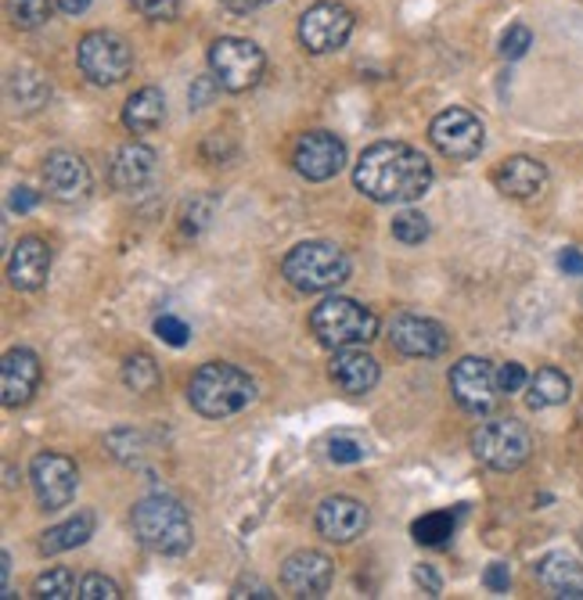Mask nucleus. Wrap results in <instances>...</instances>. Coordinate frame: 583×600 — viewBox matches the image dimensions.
<instances>
[{"label":"nucleus","mask_w":583,"mask_h":600,"mask_svg":"<svg viewBox=\"0 0 583 600\" xmlns=\"http://www.w3.org/2000/svg\"><path fill=\"white\" fill-rule=\"evenodd\" d=\"M353 183L378 206H407L433 188V162L401 141H378L360 156Z\"/></svg>","instance_id":"obj_1"},{"label":"nucleus","mask_w":583,"mask_h":600,"mask_svg":"<svg viewBox=\"0 0 583 600\" xmlns=\"http://www.w3.org/2000/svg\"><path fill=\"white\" fill-rule=\"evenodd\" d=\"M256 399V381L238 371L235 363H202L188 381V403L195 413H202L209 421L235 418Z\"/></svg>","instance_id":"obj_2"},{"label":"nucleus","mask_w":583,"mask_h":600,"mask_svg":"<svg viewBox=\"0 0 583 600\" xmlns=\"http://www.w3.org/2000/svg\"><path fill=\"white\" fill-rule=\"evenodd\" d=\"M134 536L141 540V547H148L151 553H188L195 543V529L191 518L184 511V503L174 497H145L134 507Z\"/></svg>","instance_id":"obj_3"},{"label":"nucleus","mask_w":583,"mask_h":600,"mask_svg":"<svg viewBox=\"0 0 583 600\" xmlns=\"http://www.w3.org/2000/svg\"><path fill=\"white\" fill-rule=\"evenodd\" d=\"M310 331L317 334V342L325 349H353V346H367L372 338H378V317L367 310V306H360L357 299L332 296L314 306Z\"/></svg>","instance_id":"obj_4"},{"label":"nucleus","mask_w":583,"mask_h":600,"mask_svg":"<svg viewBox=\"0 0 583 600\" xmlns=\"http://www.w3.org/2000/svg\"><path fill=\"white\" fill-rule=\"evenodd\" d=\"M281 273L299 291H332L349 281V259L332 241H303L285 256Z\"/></svg>","instance_id":"obj_5"},{"label":"nucleus","mask_w":583,"mask_h":600,"mask_svg":"<svg viewBox=\"0 0 583 600\" xmlns=\"http://www.w3.org/2000/svg\"><path fill=\"white\" fill-rule=\"evenodd\" d=\"M472 453L490 471H518L533 457V436L523 421L494 418L472 432Z\"/></svg>","instance_id":"obj_6"},{"label":"nucleus","mask_w":583,"mask_h":600,"mask_svg":"<svg viewBox=\"0 0 583 600\" xmlns=\"http://www.w3.org/2000/svg\"><path fill=\"white\" fill-rule=\"evenodd\" d=\"M209 72L217 76L220 90L227 94H245L253 90L267 72V54L253 40L241 37H220L209 48Z\"/></svg>","instance_id":"obj_7"},{"label":"nucleus","mask_w":583,"mask_h":600,"mask_svg":"<svg viewBox=\"0 0 583 600\" xmlns=\"http://www.w3.org/2000/svg\"><path fill=\"white\" fill-rule=\"evenodd\" d=\"M76 61H80V72L95 87H116L134 72V51L130 43L109 33V29H95L80 40L76 48Z\"/></svg>","instance_id":"obj_8"},{"label":"nucleus","mask_w":583,"mask_h":600,"mask_svg":"<svg viewBox=\"0 0 583 600\" xmlns=\"http://www.w3.org/2000/svg\"><path fill=\"white\" fill-rule=\"evenodd\" d=\"M428 141L436 144L439 156H447L454 162H472L480 159V151L486 144V127L468 109H447L433 119Z\"/></svg>","instance_id":"obj_9"},{"label":"nucleus","mask_w":583,"mask_h":600,"mask_svg":"<svg viewBox=\"0 0 583 600\" xmlns=\"http://www.w3.org/2000/svg\"><path fill=\"white\" fill-rule=\"evenodd\" d=\"M353 33V11L335 4V0H320V4L306 8L299 19V43L310 54H332L339 51Z\"/></svg>","instance_id":"obj_10"},{"label":"nucleus","mask_w":583,"mask_h":600,"mask_svg":"<svg viewBox=\"0 0 583 600\" xmlns=\"http://www.w3.org/2000/svg\"><path fill=\"white\" fill-rule=\"evenodd\" d=\"M29 482H33L37 503L58 511V507L72 503L80 471H76V460H69L66 453H37L33 464H29Z\"/></svg>","instance_id":"obj_11"},{"label":"nucleus","mask_w":583,"mask_h":600,"mask_svg":"<svg viewBox=\"0 0 583 600\" xmlns=\"http://www.w3.org/2000/svg\"><path fill=\"white\" fill-rule=\"evenodd\" d=\"M451 392L468 413H490L497 407V371L483 357H465L451 367Z\"/></svg>","instance_id":"obj_12"},{"label":"nucleus","mask_w":583,"mask_h":600,"mask_svg":"<svg viewBox=\"0 0 583 600\" xmlns=\"http://www.w3.org/2000/svg\"><path fill=\"white\" fill-rule=\"evenodd\" d=\"M389 342H393V349H401L404 357L433 360V357H443V352H447L451 334L439 320H428L418 313H396L389 324Z\"/></svg>","instance_id":"obj_13"},{"label":"nucleus","mask_w":583,"mask_h":600,"mask_svg":"<svg viewBox=\"0 0 583 600\" xmlns=\"http://www.w3.org/2000/svg\"><path fill=\"white\" fill-rule=\"evenodd\" d=\"M332 579H335V564L328 553H320V550H296V553H288L281 564L285 593L303 597V600L325 597L332 590Z\"/></svg>","instance_id":"obj_14"},{"label":"nucleus","mask_w":583,"mask_h":600,"mask_svg":"<svg viewBox=\"0 0 583 600\" xmlns=\"http://www.w3.org/2000/svg\"><path fill=\"white\" fill-rule=\"evenodd\" d=\"M292 162H296V173L306 180H332L346 166V144L328 130H310L296 141L292 151Z\"/></svg>","instance_id":"obj_15"},{"label":"nucleus","mask_w":583,"mask_h":600,"mask_svg":"<svg viewBox=\"0 0 583 600\" xmlns=\"http://www.w3.org/2000/svg\"><path fill=\"white\" fill-rule=\"evenodd\" d=\"M90 166L76 156V151H51L48 162H43V191H48L55 202H83L90 194Z\"/></svg>","instance_id":"obj_16"},{"label":"nucleus","mask_w":583,"mask_h":600,"mask_svg":"<svg viewBox=\"0 0 583 600\" xmlns=\"http://www.w3.org/2000/svg\"><path fill=\"white\" fill-rule=\"evenodd\" d=\"M367 521H372V514H367V507L360 500L328 497V500H320L314 526L328 543H353L357 536H364Z\"/></svg>","instance_id":"obj_17"},{"label":"nucleus","mask_w":583,"mask_h":600,"mask_svg":"<svg viewBox=\"0 0 583 600\" xmlns=\"http://www.w3.org/2000/svg\"><path fill=\"white\" fill-rule=\"evenodd\" d=\"M40 384V357L33 349H11L0 363V399L4 407H26Z\"/></svg>","instance_id":"obj_18"},{"label":"nucleus","mask_w":583,"mask_h":600,"mask_svg":"<svg viewBox=\"0 0 583 600\" xmlns=\"http://www.w3.org/2000/svg\"><path fill=\"white\" fill-rule=\"evenodd\" d=\"M51 277V244L43 238H19L8 259V281L19 291H37Z\"/></svg>","instance_id":"obj_19"},{"label":"nucleus","mask_w":583,"mask_h":600,"mask_svg":"<svg viewBox=\"0 0 583 600\" xmlns=\"http://www.w3.org/2000/svg\"><path fill=\"white\" fill-rule=\"evenodd\" d=\"M159 173V156L151 151L148 144H122L116 151V159H112V169H109V180H112V188L122 191V194H134V191H145L151 180H156Z\"/></svg>","instance_id":"obj_20"},{"label":"nucleus","mask_w":583,"mask_h":600,"mask_svg":"<svg viewBox=\"0 0 583 600\" xmlns=\"http://www.w3.org/2000/svg\"><path fill=\"white\" fill-rule=\"evenodd\" d=\"M494 183L504 198H536L547 188V169L530 156H512L494 169Z\"/></svg>","instance_id":"obj_21"},{"label":"nucleus","mask_w":583,"mask_h":600,"mask_svg":"<svg viewBox=\"0 0 583 600\" xmlns=\"http://www.w3.org/2000/svg\"><path fill=\"white\" fill-rule=\"evenodd\" d=\"M332 381L349 396H364L378 384V360L367 357L364 349H335L332 360Z\"/></svg>","instance_id":"obj_22"},{"label":"nucleus","mask_w":583,"mask_h":600,"mask_svg":"<svg viewBox=\"0 0 583 600\" xmlns=\"http://www.w3.org/2000/svg\"><path fill=\"white\" fill-rule=\"evenodd\" d=\"M536 579L551 590V597L559 600H583V564L570 553H547V558L536 561Z\"/></svg>","instance_id":"obj_23"},{"label":"nucleus","mask_w":583,"mask_h":600,"mask_svg":"<svg viewBox=\"0 0 583 600\" xmlns=\"http://www.w3.org/2000/svg\"><path fill=\"white\" fill-rule=\"evenodd\" d=\"M8 104L19 112H40L43 104H51V80L40 69H11L4 83Z\"/></svg>","instance_id":"obj_24"},{"label":"nucleus","mask_w":583,"mask_h":600,"mask_svg":"<svg viewBox=\"0 0 583 600\" xmlns=\"http://www.w3.org/2000/svg\"><path fill=\"white\" fill-rule=\"evenodd\" d=\"M166 119V98L159 87H141L130 101L122 104V127L130 133H151L159 130Z\"/></svg>","instance_id":"obj_25"},{"label":"nucleus","mask_w":583,"mask_h":600,"mask_svg":"<svg viewBox=\"0 0 583 600\" xmlns=\"http://www.w3.org/2000/svg\"><path fill=\"white\" fill-rule=\"evenodd\" d=\"M573 392V381L565 378L559 367H541L530 384H526V407L530 410H547V407H562Z\"/></svg>","instance_id":"obj_26"},{"label":"nucleus","mask_w":583,"mask_h":600,"mask_svg":"<svg viewBox=\"0 0 583 600\" xmlns=\"http://www.w3.org/2000/svg\"><path fill=\"white\" fill-rule=\"evenodd\" d=\"M95 511H80L72 514L69 521H61V526L48 529L40 536V553H66L72 547H83L90 536H95Z\"/></svg>","instance_id":"obj_27"},{"label":"nucleus","mask_w":583,"mask_h":600,"mask_svg":"<svg viewBox=\"0 0 583 600\" xmlns=\"http://www.w3.org/2000/svg\"><path fill=\"white\" fill-rule=\"evenodd\" d=\"M454 526H457V518L451 511H428L411 526V536L418 547H443V543H451Z\"/></svg>","instance_id":"obj_28"},{"label":"nucleus","mask_w":583,"mask_h":600,"mask_svg":"<svg viewBox=\"0 0 583 600\" xmlns=\"http://www.w3.org/2000/svg\"><path fill=\"white\" fill-rule=\"evenodd\" d=\"M33 597H40V600H72V597H80V587H76L69 568H48L43 576H37Z\"/></svg>","instance_id":"obj_29"},{"label":"nucleus","mask_w":583,"mask_h":600,"mask_svg":"<svg viewBox=\"0 0 583 600\" xmlns=\"http://www.w3.org/2000/svg\"><path fill=\"white\" fill-rule=\"evenodd\" d=\"M4 8L14 29H40L51 19V0H8Z\"/></svg>","instance_id":"obj_30"},{"label":"nucleus","mask_w":583,"mask_h":600,"mask_svg":"<svg viewBox=\"0 0 583 600\" xmlns=\"http://www.w3.org/2000/svg\"><path fill=\"white\" fill-rule=\"evenodd\" d=\"M122 381H127V389H134V392H156V384H159L156 360L145 357V352H137V357L122 363Z\"/></svg>","instance_id":"obj_31"},{"label":"nucleus","mask_w":583,"mask_h":600,"mask_svg":"<svg viewBox=\"0 0 583 600\" xmlns=\"http://www.w3.org/2000/svg\"><path fill=\"white\" fill-rule=\"evenodd\" d=\"M393 238L396 241H404V244H422L428 238V220L422 217V212H414V209H404V212H396L393 217Z\"/></svg>","instance_id":"obj_32"},{"label":"nucleus","mask_w":583,"mask_h":600,"mask_svg":"<svg viewBox=\"0 0 583 600\" xmlns=\"http://www.w3.org/2000/svg\"><path fill=\"white\" fill-rule=\"evenodd\" d=\"M530 48H533V33H530V26L515 22V26L504 29V37H501V58L518 61V58H523Z\"/></svg>","instance_id":"obj_33"},{"label":"nucleus","mask_w":583,"mask_h":600,"mask_svg":"<svg viewBox=\"0 0 583 600\" xmlns=\"http://www.w3.org/2000/svg\"><path fill=\"white\" fill-rule=\"evenodd\" d=\"M80 597L83 600H119L122 593H119V587L112 579H105L101 572H90V576L80 579Z\"/></svg>","instance_id":"obj_34"},{"label":"nucleus","mask_w":583,"mask_h":600,"mask_svg":"<svg viewBox=\"0 0 583 600\" xmlns=\"http://www.w3.org/2000/svg\"><path fill=\"white\" fill-rule=\"evenodd\" d=\"M130 4L141 19H151V22H170L180 11V0H130Z\"/></svg>","instance_id":"obj_35"},{"label":"nucleus","mask_w":583,"mask_h":600,"mask_svg":"<svg viewBox=\"0 0 583 600\" xmlns=\"http://www.w3.org/2000/svg\"><path fill=\"white\" fill-rule=\"evenodd\" d=\"M526 384H530V374H526V367H523V363L508 360V363H501V367H497V389H501V396L523 392Z\"/></svg>","instance_id":"obj_36"},{"label":"nucleus","mask_w":583,"mask_h":600,"mask_svg":"<svg viewBox=\"0 0 583 600\" xmlns=\"http://www.w3.org/2000/svg\"><path fill=\"white\" fill-rule=\"evenodd\" d=\"M328 457L335 460V464H357V460L367 457V450H364V442H357V439L335 436V439L328 442Z\"/></svg>","instance_id":"obj_37"},{"label":"nucleus","mask_w":583,"mask_h":600,"mask_svg":"<svg viewBox=\"0 0 583 600\" xmlns=\"http://www.w3.org/2000/svg\"><path fill=\"white\" fill-rule=\"evenodd\" d=\"M156 334L162 338L166 346H174V349L188 346V338H191L188 324H184V320H177V317H170V313H162V317L156 320Z\"/></svg>","instance_id":"obj_38"},{"label":"nucleus","mask_w":583,"mask_h":600,"mask_svg":"<svg viewBox=\"0 0 583 600\" xmlns=\"http://www.w3.org/2000/svg\"><path fill=\"white\" fill-rule=\"evenodd\" d=\"M483 582H486V590H490V593H508V587H512V568L504 564V561L486 564Z\"/></svg>","instance_id":"obj_39"},{"label":"nucleus","mask_w":583,"mask_h":600,"mask_svg":"<svg viewBox=\"0 0 583 600\" xmlns=\"http://www.w3.org/2000/svg\"><path fill=\"white\" fill-rule=\"evenodd\" d=\"M217 90H220V83H217V76H198V80H195V87H191V109H206V104L213 101V94H217Z\"/></svg>","instance_id":"obj_40"},{"label":"nucleus","mask_w":583,"mask_h":600,"mask_svg":"<svg viewBox=\"0 0 583 600\" xmlns=\"http://www.w3.org/2000/svg\"><path fill=\"white\" fill-rule=\"evenodd\" d=\"M37 206H40V191H33V188H14L8 198L11 212H33Z\"/></svg>","instance_id":"obj_41"},{"label":"nucleus","mask_w":583,"mask_h":600,"mask_svg":"<svg viewBox=\"0 0 583 600\" xmlns=\"http://www.w3.org/2000/svg\"><path fill=\"white\" fill-rule=\"evenodd\" d=\"M414 582H418V587H422L428 597H439V590H443V582H439L433 564H418V568H414Z\"/></svg>","instance_id":"obj_42"},{"label":"nucleus","mask_w":583,"mask_h":600,"mask_svg":"<svg viewBox=\"0 0 583 600\" xmlns=\"http://www.w3.org/2000/svg\"><path fill=\"white\" fill-rule=\"evenodd\" d=\"M559 267L570 277H583V252L580 249H562L559 252Z\"/></svg>","instance_id":"obj_43"},{"label":"nucleus","mask_w":583,"mask_h":600,"mask_svg":"<svg viewBox=\"0 0 583 600\" xmlns=\"http://www.w3.org/2000/svg\"><path fill=\"white\" fill-rule=\"evenodd\" d=\"M231 597H256V600H270L274 593H270V587H264V582H238L235 587V593Z\"/></svg>","instance_id":"obj_44"},{"label":"nucleus","mask_w":583,"mask_h":600,"mask_svg":"<svg viewBox=\"0 0 583 600\" xmlns=\"http://www.w3.org/2000/svg\"><path fill=\"white\" fill-rule=\"evenodd\" d=\"M220 4L227 11H235V14H249V11L264 8V4H274V0H220Z\"/></svg>","instance_id":"obj_45"},{"label":"nucleus","mask_w":583,"mask_h":600,"mask_svg":"<svg viewBox=\"0 0 583 600\" xmlns=\"http://www.w3.org/2000/svg\"><path fill=\"white\" fill-rule=\"evenodd\" d=\"M55 4L66 11V14H83L90 8V0H55Z\"/></svg>","instance_id":"obj_46"}]
</instances>
